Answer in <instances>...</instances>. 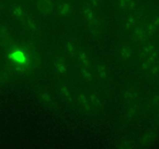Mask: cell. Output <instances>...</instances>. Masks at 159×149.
<instances>
[{
    "instance_id": "17",
    "label": "cell",
    "mask_w": 159,
    "mask_h": 149,
    "mask_svg": "<svg viewBox=\"0 0 159 149\" xmlns=\"http://www.w3.org/2000/svg\"><path fill=\"white\" fill-rule=\"evenodd\" d=\"M60 92H61V94L62 96H63V97L65 98V100L68 101V102H71V93H70L69 89H68V88H67L66 86L63 85V86L61 87Z\"/></svg>"
},
{
    "instance_id": "1",
    "label": "cell",
    "mask_w": 159,
    "mask_h": 149,
    "mask_svg": "<svg viewBox=\"0 0 159 149\" xmlns=\"http://www.w3.org/2000/svg\"><path fill=\"white\" fill-rule=\"evenodd\" d=\"M8 58L14 69L22 74H31L40 65V57L30 43H18L9 47Z\"/></svg>"
},
{
    "instance_id": "9",
    "label": "cell",
    "mask_w": 159,
    "mask_h": 149,
    "mask_svg": "<svg viewBox=\"0 0 159 149\" xmlns=\"http://www.w3.org/2000/svg\"><path fill=\"white\" fill-rule=\"evenodd\" d=\"M134 36L135 39L138 40V41L144 42L148 37L149 34H148L147 31L144 29V28L141 27V26H135L133 29Z\"/></svg>"
},
{
    "instance_id": "25",
    "label": "cell",
    "mask_w": 159,
    "mask_h": 149,
    "mask_svg": "<svg viewBox=\"0 0 159 149\" xmlns=\"http://www.w3.org/2000/svg\"><path fill=\"white\" fill-rule=\"evenodd\" d=\"M153 104L155 106H158L159 104V96H155L153 99Z\"/></svg>"
},
{
    "instance_id": "13",
    "label": "cell",
    "mask_w": 159,
    "mask_h": 149,
    "mask_svg": "<svg viewBox=\"0 0 159 149\" xmlns=\"http://www.w3.org/2000/svg\"><path fill=\"white\" fill-rule=\"evenodd\" d=\"M78 101H79L81 106L83 107L84 110H90V109L92 108V105L91 103H90L89 96H86V95L84 94V93H81V94L78 96Z\"/></svg>"
},
{
    "instance_id": "19",
    "label": "cell",
    "mask_w": 159,
    "mask_h": 149,
    "mask_svg": "<svg viewBox=\"0 0 159 149\" xmlns=\"http://www.w3.org/2000/svg\"><path fill=\"white\" fill-rule=\"evenodd\" d=\"M89 101L92 106H94V107L100 106L101 102L99 98L98 97V96H96V94H92L90 95V96H89Z\"/></svg>"
},
{
    "instance_id": "20",
    "label": "cell",
    "mask_w": 159,
    "mask_h": 149,
    "mask_svg": "<svg viewBox=\"0 0 159 149\" xmlns=\"http://www.w3.org/2000/svg\"><path fill=\"white\" fill-rule=\"evenodd\" d=\"M97 72L100 78L105 79L107 77V68L102 65H99L97 66Z\"/></svg>"
},
{
    "instance_id": "24",
    "label": "cell",
    "mask_w": 159,
    "mask_h": 149,
    "mask_svg": "<svg viewBox=\"0 0 159 149\" xmlns=\"http://www.w3.org/2000/svg\"><path fill=\"white\" fill-rule=\"evenodd\" d=\"M152 23L155 25V26L156 27V29H158L159 28V16L157 17V18H155V20L152 21Z\"/></svg>"
},
{
    "instance_id": "10",
    "label": "cell",
    "mask_w": 159,
    "mask_h": 149,
    "mask_svg": "<svg viewBox=\"0 0 159 149\" xmlns=\"http://www.w3.org/2000/svg\"><path fill=\"white\" fill-rule=\"evenodd\" d=\"M12 12L19 22H21L24 19V17L26 16V14H27L24 8L18 4H16L12 6Z\"/></svg>"
},
{
    "instance_id": "16",
    "label": "cell",
    "mask_w": 159,
    "mask_h": 149,
    "mask_svg": "<svg viewBox=\"0 0 159 149\" xmlns=\"http://www.w3.org/2000/svg\"><path fill=\"white\" fill-rule=\"evenodd\" d=\"M136 26V19H134V17L130 16L127 17V21L125 23V28L127 30H131L134 28Z\"/></svg>"
},
{
    "instance_id": "26",
    "label": "cell",
    "mask_w": 159,
    "mask_h": 149,
    "mask_svg": "<svg viewBox=\"0 0 159 149\" xmlns=\"http://www.w3.org/2000/svg\"><path fill=\"white\" fill-rule=\"evenodd\" d=\"M158 116H159V109H158Z\"/></svg>"
},
{
    "instance_id": "4",
    "label": "cell",
    "mask_w": 159,
    "mask_h": 149,
    "mask_svg": "<svg viewBox=\"0 0 159 149\" xmlns=\"http://www.w3.org/2000/svg\"><path fill=\"white\" fill-rule=\"evenodd\" d=\"M20 23L29 34H34L38 31V25H37V21L31 15L26 14V16L20 22Z\"/></svg>"
},
{
    "instance_id": "22",
    "label": "cell",
    "mask_w": 159,
    "mask_h": 149,
    "mask_svg": "<svg viewBox=\"0 0 159 149\" xmlns=\"http://www.w3.org/2000/svg\"><path fill=\"white\" fill-rule=\"evenodd\" d=\"M8 79V74L5 71H0V84L6 82Z\"/></svg>"
},
{
    "instance_id": "8",
    "label": "cell",
    "mask_w": 159,
    "mask_h": 149,
    "mask_svg": "<svg viewBox=\"0 0 159 149\" xmlns=\"http://www.w3.org/2000/svg\"><path fill=\"white\" fill-rule=\"evenodd\" d=\"M53 65H54L56 71L58 74H65L67 71V69H68L66 61H65V58L61 56H56L54 60H53Z\"/></svg>"
},
{
    "instance_id": "6",
    "label": "cell",
    "mask_w": 159,
    "mask_h": 149,
    "mask_svg": "<svg viewBox=\"0 0 159 149\" xmlns=\"http://www.w3.org/2000/svg\"><path fill=\"white\" fill-rule=\"evenodd\" d=\"M57 10L59 15L62 16H69L74 12V6L71 2H61L57 5Z\"/></svg>"
},
{
    "instance_id": "15",
    "label": "cell",
    "mask_w": 159,
    "mask_h": 149,
    "mask_svg": "<svg viewBox=\"0 0 159 149\" xmlns=\"http://www.w3.org/2000/svg\"><path fill=\"white\" fill-rule=\"evenodd\" d=\"M120 55L123 59H129L132 56V50L127 45H123L120 49Z\"/></svg>"
},
{
    "instance_id": "14",
    "label": "cell",
    "mask_w": 159,
    "mask_h": 149,
    "mask_svg": "<svg viewBox=\"0 0 159 149\" xmlns=\"http://www.w3.org/2000/svg\"><path fill=\"white\" fill-rule=\"evenodd\" d=\"M65 48H66V51L68 52V55L71 57H76L79 54L77 47H76L75 44L72 40H68L65 43Z\"/></svg>"
},
{
    "instance_id": "21",
    "label": "cell",
    "mask_w": 159,
    "mask_h": 149,
    "mask_svg": "<svg viewBox=\"0 0 159 149\" xmlns=\"http://www.w3.org/2000/svg\"><path fill=\"white\" fill-rule=\"evenodd\" d=\"M40 98H41V99L43 102H47V103H49V102H51V96H50L49 94H48L46 93H42L40 94Z\"/></svg>"
},
{
    "instance_id": "23",
    "label": "cell",
    "mask_w": 159,
    "mask_h": 149,
    "mask_svg": "<svg viewBox=\"0 0 159 149\" xmlns=\"http://www.w3.org/2000/svg\"><path fill=\"white\" fill-rule=\"evenodd\" d=\"M88 2H89L88 4H89L92 7L96 8L99 6L100 0H88Z\"/></svg>"
},
{
    "instance_id": "11",
    "label": "cell",
    "mask_w": 159,
    "mask_h": 149,
    "mask_svg": "<svg viewBox=\"0 0 159 149\" xmlns=\"http://www.w3.org/2000/svg\"><path fill=\"white\" fill-rule=\"evenodd\" d=\"M78 58H79V63L82 65V67L86 68H91V61H90L89 57L88 54L84 51H79L78 54Z\"/></svg>"
},
{
    "instance_id": "5",
    "label": "cell",
    "mask_w": 159,
    "mask_h": 149,
    "mask_svg": "<svg viewBox=\"0 0 159 149\" xmlns=\"http://www.w3.org/2000/svg\"><path fill=\"white\" fill-rule=\"evenodd\" d=\"M13 44L12 36L9 34L7 28L5 26L0 27V46L8 47Z\"/></svg>"
},
{
    "instance_id": "3",
    "label": "cell",
    "mask_w": 159,
    "mask_h": 149,
    "mask_svg": "<svg viewBox=\"0 0 159 149\" xmlns=\"http://www.w3.org/2000/svg\"><path fill=\"white\" fill-rule=\"evenodd\" d=\"M36 8L40 14L44 16L51 15L54 9V5L51 0H37Z\"/></svg>"
},
{
    "instance_id": "7",
    "label": "cell",
    "mask_w": 159,
    "mask_h": 149,
    "mask_svg": "<svg viewBox=\"0 0 159 149\" xmlns=\"http://www.w3.org/2000/svg\"><path fill=\"white\" fill-rule=\"evenodd\" d=\"M143 56L146 60H156L158 56V51L154 45L148 44L144 46L141 51Z\"/></svg>"
},
{
    "instance_id": "12",
    "label": "cell",
    "mask_w": 159,
    "mask_h": 149,
    "mask_svg": "<svg viewBox=\"0 0 159 149\" xmlns=\"http://www.w3.org/2000/svg\"><path fill=\"white\" fill-rule=\"evenodd\" d=\"M118 4L121 9L125 11H130L136 7L134 0H118Z\"/></svg>"
},
{
    "instance_id": "18",
    "label": "cell",
    "mask_w": 159,
    "mask_h": 149,
    "mask_svg": "<svg viewBox=\"0 0 159 149\" xmlns=\"http://www.w3.org/2000/svg\"><path fill=\"white\" fill-rule=\"evenodd\" d=\"M81 73H82V76L85 79V80H86L87 82H91L93 80V74H92V72L90 71L89 68L82 67V68H81Z\"/></svg>"
},
{
    "instance_id": "2",
    "label": "cell",
    "mask_w": 159,
    "mask_h": 149,
    "mask_svg": "<svg viewBox=\"0 0 159 149\" xmlns=\"http://www.w3.org/2000/svg\"><path fill=\"white\" fill-rule=\"evenodd\" d=\"M82 12H83L85 20L88 23L91 33L93 35L97 36L99 31V23L95 13L94 8L92 7L89 4H85L83 6Z\"/></svg>"
}]
</instances>
